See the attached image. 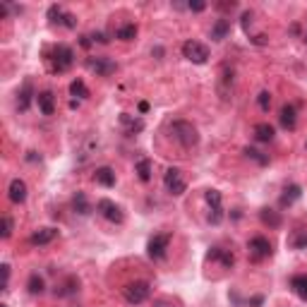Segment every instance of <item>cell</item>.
I'll list each match as a JSON object with an SVG mask.
<instances>
[{"label":"cell","mask_w":307,"mask_h":307,"mask_svg":"<svg viewBox=\"0 0 307 307\" xmlns=\"http://www.w3.org/2000/svg\"><path fill=\"white\" fill-rule=\"evenodd\" d=\"M182 55L190 63H195V65H204L206 60H209V48L199 41H185L182 43Z\"/></svg>","instance_id":"obj_4"},{"label":"cell","mask_w":307,"mask_h":307,"mask_svg":"<svg viewBox=\"0 0 307 307\" xmlns=\"http://www.w3.org/2000/svg\"><path fill=\"white\" fill-rule=\"evenodd\" d=\"M8 195H10V202H12V204H22V202L26 199V182L24 180H19V178H15L12 182H10Z\"/></svg>","instance_id":"obj_10"},{"label":"cell","mask_w":307,"mask_h":307,"mask_svg":"<svg viewBox=\"0 0 307 307\" xmlns=\"http://www.w3.org/2000/svg\"><path fill=\"white\" fill-rule=\"evenodd\" d=\"M51 63H53V70L55 72H68L70 68H72V63H75V53H72V48H68V46H55L51 53Z\"/></svg>","instance_id":"obj_3"},{"label":"cell","mask_w":307,"mask_h":307,"mask_svg":"<svg viewBox=\"0 0 307 307\" xmlns=\"http://www.w3.org/2000/svg\"><path fill=\"white\" fill-rule=\"evenodd\" d=\"M82 46H84V48H89V46H91V41H89V36H82Z\"/></svg>","instance_id":"obj_43"},{"label":"cell","mask_w":307,"mask_h":307,"mask_svg":"<svg viewBox=\"0 0 307 307\" xmlns=\"http://www.w3.org/2000/svg\"><path fill=\"white\" fill-rule=\"evenodd\" d=\"M163 185H166V190H168L173 197H180L185 192V188H188V182L182 178V171H180V168H168V171H166V178H163Z\"/></svg>","instance_id":"obj_5"},{"label":"cell","mask_w":307,"mask_h":307,"mask_svg":"<svg viewBox=\"0 0 307 307\" xmlns=\"http://www.w3.org/2000/svg\"><path fill=\"white\" fill-rule=\"evenodd\" d=\"M168 242H171V235L168 233H159V235H154L149 240V245H146V252L151 259H161L166 255V250H168Z\"/></svg>","instance_id":"obj_8"},{"label":"cell","mask_w":307,"mask_h":307,"mask_svg":"<svg viewBox=\"0 0 307 307\" xmlns=\"http://www.w3.org/2000/svg\"><path fill=\"white\" fill-rule=\"evenodd\" d=\"M55 235H58L55 228H39L34 235H32V242H34V245H48Z\"/></svg>","instance_id":"obj_15"},{"label":"cell","mask_w":307,"mask_h":307,"mask_svg":"<svg viewBox=\"0 0 307 307\" xmlns=\"http://www.w3.org/2000/svg\"><path fill=\"white\" fill-rule=\"evenodd\" d=\"M26 288H29L32 295H41L43 288H46V283H43V279L39 276V273H32V276H29V281H26Z\"/></svg>","instance_id":"obj_23"},{"label":"cell","mask_w":307,"mask_h":307,"mask_svg":"<svg viewBox=\"0 0 307 307\" xmlns=\"http://www.w3.org/2000/svg\"><path fill=\"white\" fill-rule=\"evenodd\" d=\"M115 36H118L120 41H132L137 36V26L135 24H122L118 32H115Z\"/></svg>","instance_id":"obj_26"},{"label":"cell","mask_w":307,"mask_h":307,"mask_svg":"<svg viewBox=\"0 0 307 307\" xmlns=\"http://www.w3.org/2000/svg\"><path fill=\"white\" fill-rule=\"evenodd\" d=\"M209 221H211V223H221L223 221V209H221V206L209 209Z\"/></svg>","instance_id":"obj_34"},{"label":"cell","mask_w":307,"mask_h":307,"mask_svg":"<svg viewBox=\"0 0 307 307\" xmlns=\"http://www.w3.org/2000/svg\"><path fill=\"white\" fill-rule=\"evenodd\" d=\"M149 295H151V286H149L146 281L128 283V286L122 288V298L128 300L130 305H139V302H144Z\"/></svg>","instance_id":"obj_2"},{"label":"cell","mask_w":307,"mask_h":307,"mask_svg":"<svg viewBox=\"0 0 307 307\" xmlns=\"http://www.w3.org/2000/svg\"><path fill=\"white\" fill-rule=\"evenodd\" d=\"M245 154H248L250 159H255L257 163H262V166H264V163H269V159H266V156H262V151H257V149H245Z\"/></svg>","instance_id":"obj_33"},{"label":"cell","mask_w":307,"mask_h":307,"mask_svg":"<svg viewBox=\"0 0 307 307\" xmlns=\"http://www.w3.org/2000/svg\"><path fill=\"white\" fill-rule=\"evenodd\" d=\"M94 180L99 185H103V188H113V185H115V173H113V168H108V166H101V168H96Z\"/></svg>","instance_id":"obj_12"},{"label":"cell","mask_w":307,"mask_h":307,"mask_svg":"<svg viewBox=\"0 0 307 307\" xmlns=\"http://www.w3.org/2000/svg\"><path fill=\"white\" fill-rule=\"evenodd\" d=\"M3 290H8V281H10V264H3Z\"/></svg>","instance_id":"obj_36"},{"label":"cell","mask_w":307,"mask_h":307,"mask_svg":"<svg viewBox=\"0 0 307 307\" xmlns=\"http://www.w3.org/2000/svg\"><path fill=\"white\" fill-rule=\"evenodd\" d=\"M0 307H8V305H0Z\"/></svg>","instance_id":"obj_44"},{"label":"cell","mask_w":307,"mask_h":307,"mask_svg":"<svg viewBox=\"0 0 307 307\" xmlns=\"http://www.w3.org/2000/svg\"><path fill=\"white\" fill-rule=\"evenodd\" d=\"M135 173L142 182H149V180H151V161H149V159H139L135 166Z\"/></svg>","instance_id":"obj_18"},{"label":"cell","mask_w":307,"mask_h":307,"mask_svg":"<svg viewBox=\"0 0 307 307\" xmlns=\"http://www.w3.org/2000/svg\"><path fill=\"white\" fill-rule=\"evenodd\" d=\"M255 137L259 139V142H271L273 139V128L269 125V122H259L255 128Z\"/></svg>","instance_id":"obj_22"},{"label":"cell","mask_w":307,"mask_h":307,"mask_svg":"<svg viewBox=\"0 0 307 307\" xmlns=\"http://www.w3.org/2000/svg\"><path fill=\"white\" fill-rule=\"evenodd\" d=\"M228 32H230V22L228 19H219V22L211 26V39L213 41H223V39L228 36Z\"/></svg>","instance_id":"obj_19"},{"label":"cell","mask_w":307,"mask_h":307,"mask_svg":"<svg viewBox=\"0 0 307 307\" xmlns=\"http://www.w3.org/2000/svg\"><path fill=\"white\" fill-rule=\"evenodd\" d=\"M77 288H79V281H77V279H68L60 288H55V295H72Z\"/></svg>","instance_id":"obj_29"},{"label":"cell","mask_w":307,"mask_h":307,"mask_svg":"<svg viewBox=\"0 0 307 307\" xmlns=\"http://www.w3.org/2000/svg\"><path fill=\"white\" fill-rule=\"evenodd\" d=\"M12 228H15V223H12V219H10V216H3V233H0V235H3V238L8 240L10 235H12Z\"/></svg>","instance_id":"obj_31"},{"label":"cell","mask_w":307,"mask_h":307,"mask_svg":"<svg viewBox=\"0 0 307 307\" xmlns=\"http://www.w3.org/2000/svg\"><path fill=\"white\" fill-rule=\"evenodd\" d=\"M281 125L286 130H295V122H298V115H295V108L293 106H283L281 108Z\"/></svg>","instance_id":"obj_17"},{"label":"cell","mask_w":307,"mask_h":307,"mask_svg":"<svg viewBox=\"0 0 307 307\" xmlns=\"http://www.w3.org/2000/svg\"><path fill=\"white\" fill-rule=\"evenodd\" d=\"M96 209H99V213H101L103 219H108L111 223H122V219H125L122 209H120L115 202H111V199H101V202L96 204Z\"/></svg>","instance_id":"obj_7"},{"label":"cell","mask_w":307,"mask_h":307,"mask_svg":"<svg viewBox=\"0 0 307 307\" xmlns=\"http://www.w3.org/2000/svg\"><path fill=\"white\" fill-rule=\"evenodd\" d=\"M32 96H34L32 82H24V86H22V91H19V96H17V108L19 111H26V108L32 106Z\"/></svg>","instance_id":"obj_14"},{"label":"cell","mask_w":307,"mask_h":307,"mask_svg":"<svg viewBox=\"0 0 307 307\" xmlns=\"http://www.w3.org/2000/svg\"><path fill=\"white\" fill-rule=\"evenodd\" d=\"M36 103H39V111L43 115H53L55 111V96L53 91H41V94H36Z\"/></svg>","instance_id":"obj_11"},{"label":"cell","mask_w":307,"mask_h":307,"mask_svg":"<svg viewBox=\"0 0 307 307\" xmlns=\"http://www.w3.org/2000/svg\"><path fill=\"white\" fill-rule=\"evenodd\" d=\"M91 39H94V41H99V43H108V39H106V34H103V32H96Z\"/></svg>","instance_id":"obj_39"},{"label":"cell","mask_w":307,"mask_h":307,"mask_svg":"<svg viewBox=\"0 0 307 307\" xmlns=\"http://www.w3.org/2000/svg\"><path fill=\"white\" fill-rule=\"evenodd\" d=\"M250 22H252V15H250V12H245V15H242V26H245V32L250 29Z\"/></svg>","instance_id":"obj_40"},{"label":"cell","mask_w":307,"mask_h":307,"mask_svg":"<svg viewBox=\"0 0 307 307\" xmlns=\"http://www.w3.org/2000/svg\"><path fill=\"white\" fill-rule=\"evenodd\" d=\"M259 216H262V221H264L266 226H271V228H279V226H281V216H279V211H273V209H262Z\"/></svg>","instance_id":"obj_24"},{"label":"cell","mask_w":307,"mask_h":307,"mask_svg":"<svg viewBox=\"0 0 307 307\" xmlns=\"http://www.w3.org/2000/svg\"><path fill=\"white\" fill-rule=\"evenodd\" d=\"M171 132L180 142V146H185V149H192V146L199 144V132H197V128L192 122H188V120H175L171 125Z\"/></svg>","instance_id":"obj_1"},{"label":"cell","mask_w":307,"mask_h":307,"mask_svg":"<svg viewBox=\"0 0 307 307\" xmlns=\"http://www.w3.org/2000/svg\"><path fill=\"white\" fill-rule=\"evenodd\" d=\"M248 250H250V257L255 259V262H262L266 257L271 255V242L264 238V235H257L248 242Z\"/></svg>","instance_id":"obj_6"},{"label":"cell","mask_w":307,"mask_h":307,"mask_svg":"<svg viewBox=\"0 0 307 307\" xmlns=\"http://www.w3.org/2000/svg\"><path fill=\"white\" fill-rule=\"evenodd\" d=\"M120 122L128 128L130 135H135V132H142V130H144V122H142L139 118H132V115H128V113H122V115H120Z\"/></svg>","instance_id":"obj_21"},{"label":"cell","mask_w":307,"mask_h":307,"mask_svg":"<svg viewBox=\"0 0 307 307\" xmlns=\"http://www.w3.org/2000/svg\"><path fill=\"white\" fill-rule=\"evenodd\" d=\"M154 307H178L175 302H171V300H156L154 302Z\"/></svg>","instance_id":"obj_38"},{"label":"cell","mask_w":307,"mask_h":307,"mask_svg":"<svg viewBox=\"0 0 307 307\" xmlns=\"http://www.w3.org/2000/svg\"><path fill=\"white\" fill-rule=\"evenodd\" d=\"M290 288H293V293H295L300 300H307V273L293 276V281H290Z\"/></svg>","instance_id":"obj_13"},{"label":"cell","mask_w":307,"mask_h":307,"mask_svg":"<svg viewBox=\"0 0 307 307\" xmlns=\"http://www.w3.org/2000/svg\"><path fill=\"white\" fill-rule=\"evenodd\" d=\"M257 103H259L262 111H269V106H271V94H269V91H262V94L257 96Z\"/></svg>","instance_id":"obj_32"},{"label":"cell","mask_w":307,"mask_h":307,"mask_svg":"<svg viewBox=\"0 0 307 307\" xmlns=\"http://www.w3.org/2000/svg\"><path fill=\"white\" fill-rule=\"evenodd\" d=\"M139 111H142V113H146V111H149V103H146V101H142V103H139Z\"/></svg>","instance_id":"obj_42"},{"label":"cell","mask_w":307,"mask_h":307,"mask_svg":"<svg viewBox=\"0 0 307 307\" xmlns=\"http://www.w3.org/2000/svg\"><path fill=\"white\" fill-rule=\"evenodd\" d=\"M70 94L77 96V99H86V96H89V89H86V84L82 79H75V82L70 84Z\"/></svg>","instance_id":"obj_27"},{"label":"cell","mask_w":307,"mask_h":307,"mask_svg":"<svg viewBox=\"0 0 307 307\" xmlns=\"http://www.w3.org/2000/svg\"><path fill=\"white\" fill-rule=\"evenodd\" d=\"M209 259H219V262H223V266H233V255L230 252H226V250H221V248H213L211 252H209Z\"/></svg>","instance_id":"obj_25"},{"label":"cell","mask_w":307,"mask_h":307,"mask_svg":"<svg viewBox=\"0 0 307 307\" xmlns=\"http://www.w3.org/2000/svg\"><path fill=\"white\" fill-rule=\"evenodd\" d=\"M188 8L192 10V12H202V10L206 8V3L204 0H192V3H188Z\"/></svg>","instance_id":"obj_35"},{"label":"cell","mask_w":307,"mask_h":307,"mask_svg":"<svg viewBox=\"0 0 307 307\" xmlns=\"http://www.w3.org/2000/svg\"><path fill=\"white\" fill-rule=\"evenodd\" d=\"M72 209H75L79 216H86V213L91 211V206H89V202H86L84 192H77V195L72 197Z\"/></svg>","instance_id":"obj_20"},{"label":"cell","mask_w":307,"mask_h":307,"mask_svg":"<svg viewBox=\"0 0 307 307\" xmlns=\"http://www.w3.org/2000/svg\"><path fill=\"white\" fill-rule=\"evenodd\" d=\"M206 204L209 209H216V206H221V192L219 190H206Z\"/></svg>","instance_id":"obj_30"},{"label":"cell","mask_w":307,"mask_h":307,"mask_svg":"<svg viewBox=\"0 0 307 307\" xmlns=\"http://www.w3.org/2000/svg\"><path fill=\"white\" fill-rule=\"evenodd\" d=\"M65 15H68V12H63V8H58V5H51V8H48V19H51V24H65Z\"/></svg>","instance_id":"obj_28"},{"label":"cell","mask_w":307,"mask_h":307,"mask_svg":"<svg viewBox=\"0 0 307 307\" xmlns=\"http://www.w3.org/2000/svg\"><path fill=\"white\" fill-rule=\"evenodd\" d=\"M63 26H70V29H72V26H77V17L68 12V15H65V24H63Z\"/></svg>","instance_id":"obj_37"},{"label":"cell","mask_w":307,"mask_h":307,"mask_svg":"<svg viewBox=\"0 0 307 307\" xmlns=\"http://www.w3.org/2000/svg\"><path fill=\"white\" fill-rule=\"evenodd\" d=\"M305 146H307V144H305Z\"/></svg>","instance_id":"obj_45"},{"label":"cell","mask_w":307,"mask_h":307,"mask_svg":"<svg viewBox=\"0 0 307 307\" xmlns=\"http://www.w3.org/2000/svg\"><path fill=\"white\" fill-rule=\"evenodd\" d=\"M300 195H302V190H300V185H288V188H283L281 206H290L293 202H298Z\"/></svg>","instance_id":"obj_16"},{"label":"cell","mask_w":307,"mask_h":307,"mask_svg":"<svg viewBox=\"0 0 307 307\" xmlns=\"http://www.w3.org/2000/svg\"><path fill=\"white\" fill-rule=\"evenodd\" d=\"M295 248H307V235H302V238H295V242H293Z\"/></svg>","instance_id":"obj_41"},{"label":"cell","mask_w":307,"mask_h":307,"mask_svg":"<svg viewBox=\"0 0 307 307\" xmlns=\"http://www.w3.org/2000/svg\"><path fill=\"white\" fill-rule=\"evenodd\" d=\"M86 68L91 70V72H96L99 77H108L115 72V63L108 58H89L86 60Z\"/></svg>","instance_id":"obj_9"}]
</instances>
